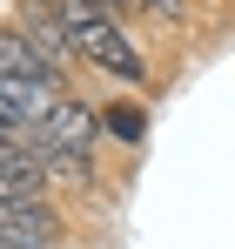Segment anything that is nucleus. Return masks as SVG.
Returning a JSON list of instances; mask_svg holds the SVG:
<instances>
[{"label":"nucleus","instance_id":"obj_1","mask_svg":"<svg viewBox=\"0 0 235 249\" xmlns=\"http://www.w3.org/2000/svg\"><path fill=\"white\" fill-rule=\"evenodd\" d=\"M0 249H67V215L47 196L0 202Z\"/></svg>","mask_w":235,"mask_h":249},{"label":"nucleus","instance_id":"obj_2","mask_svg":"<svg viewBox=\"0 0 235 249\" xmlns=\"http://www.w3.org/2000/svg\"><path fill=\"white\" fill-rule=\"evenodd\" d=\"M27 148L40 155V168H47V182H54V189H74V196H87V189H94V162H87V148L61 142L47 122L27 135Z\"/></svg>","mask_w":235,"mask_h":249},{"label":"nucleus","instance_id":"obj_3","mask_svg":"<svg viewBox=\"0 0 235 249\" xmlns=\"http://www.w3.org/2000/svg\"><path fill=\"white\" fill-rule=\"evenodd\" d=\"M47 128H54L61 142H74V148H87V155H94V142L108 135V122H101V115H94L87 101H74V94H61V108L47 115Z\"/></svg>","mask_w":235,"mask_h":249},{"label":"nucleus","instance_id":"obj_4","mask_svg":"<svg viewBox=\"0 0 235 249\" xmlns=\"http://www.w3.org/2000/svg\"><path fill=\"white\" fill-rule=\"evenodd\" d=\"M101 122H108V135H115V142H141V108H128V101H121V108H101Z\"/></svg>","mask_w":235,"mask_h":249}]
</instances>
